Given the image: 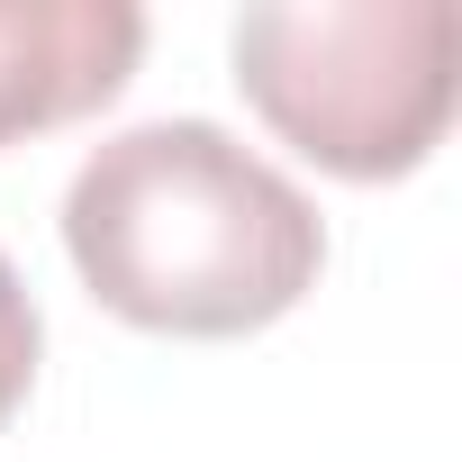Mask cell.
Returning a JSON list of instances; mask_svg holds the SVG:
<instances>
[{
    "label": "cell",
    "instance_id": "cell-4",
    "mask_svg": "<svg viewBox=\"0 0 462 462\" xmlns=\"http://www.w3.org/2000/svg\"><path fill=\"white\" fill-rule=\"evenodd\" d=\"M37 345H46L37 300H28L19 263L0 254V426H10V408H19V399H28V381H37Z\"/></svg>",
    "mask_w": 462,
    "mask_h": 462
},
{
    "label": "cell",
    "instance_id": "cell-3",
    "mask_svg": "<svg viewBox=\"0 0 462 462\" xmlns=\"http://www.w3.org/2000/svg\"><path fill=\"white\" fill-rule=\"evenodd\" d=\"M136 55L145 10L127 0H0V145L118 100Z\"/></svg>",
    "mask_w": 462,
    "mask_h": 462
},
{
    "label": "cell",
    "instance_id": "cell-1",
    "mask_svg": "<svg viewBox=\"0 0 462 462\" xmlns=\"http://www.w3.org/2000/svg\"><path fill=\"white\" fill-rule=\"evenodd\" d=\"M64 254L91 300L154 336H254L318 291L327 226L291 172L217 118H145L64 190Z\"/></svg>",
    "mask_w": 462,
    "mask_h": 462
},
{
    "label": "cell",
    "instance_id": "cell-2",
    "mask_svg": "<svg viewBox=\"0 0 462 462\" xmlns=\"http://www.w3.org/2000/svg\"><path fill=\"white\" fill-rule=\"evenodd\" d=\"M245 100L327 172H417L453 109L444 0H273L236 19Z\"/></svg>",
    "mask_w": 462,
    "mask_h": 462
}]
</instances>
